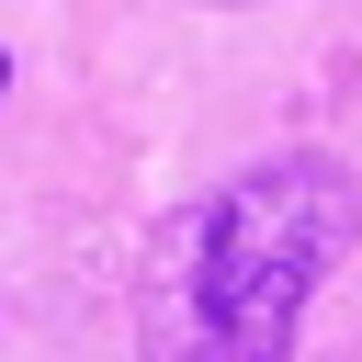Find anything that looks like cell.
<instances>
[{
	"label": "cell",
	"instance_id": "6da1fadb",
	"mask_svg": "<svg viewBox=\"0 0 362 362\" xmlns=\"http://www.w3.org/2000/svg\"><path fill=\"white\" fill-rule=\"evenodd\" d=\"M362 249V192L328 147H272L181 204L136 260V362H283L317 283Z\"/></svg>",
	"mask_w": 362,
	"mask_h": 362
},
{
	"label": "cell",
	"instance_id": "7a4b0ae2",
	"mask_svg": "<svg viewBox=\"0 0 362 362\" xmlns=\"http://www.w3.org/2000/svg\"><path fill=\"white\" fill-rule=\"evenodd\" d=\"M0 90H11V57H0Z\"/></svg>",
	"mask_w": 362,
	"mask_h": 362
}]
</instances>
